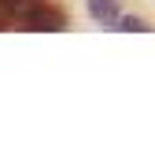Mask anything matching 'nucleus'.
Listing matches in <instances>:
<instances>
[{"instance_id":"obj_1","label":"nucleus","mask_w":155,"mask_h":158,"mask_svg":"<svg viewBox=\"0 0 155 158\" xmlns=\"http://www.w3.org/2000/svg\"><path fill=\"white\" fill-rule=\"evenodd\" d=\"M19 19L26 22V30H48V33L67 30L63 11H55V7H48V4H30V7H22V11H19Z\"/></svg>"},{"instance_id":"obj_3","label":"nucleus","mask_w":155,"mask_h":158,"mask_svg":"<svg viewBox=\"0 0 155 158\" xmlns=\"http://www.w3.org/2000/svg\"><path fill=\"white\" fill-rule=\"evenodd\" d=\"M118 30H137V33H148L152 26H148L144 19H122V26H118Z\"/></svg>"},{"instance_id":"obj_2","label":"nucleus","mask_w":155,"mask_h":158,"mask_svg":"<svg viewBox=\"0 0 155 158\" xmlns=\"http://www.w3.org/2000/svg\"><path fill=\"white\" fill-rule=\"evenodd\" d=\"M89 15L104 26L118 22V0H89Z\"/></svg>"}]
</instances>
